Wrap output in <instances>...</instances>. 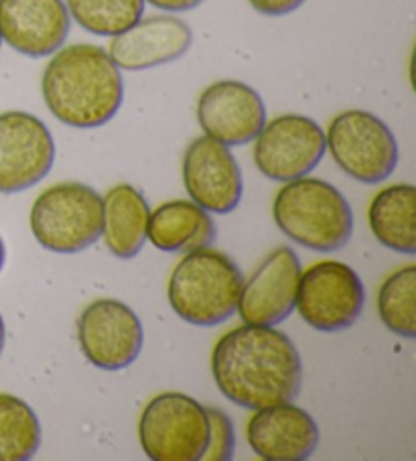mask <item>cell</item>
Segmentation results:
<instances>
[{"mask_svg": "<svg viewBox=\"0 0 416 461\" xmlns=\"http://www.w3.org/2000/svg\"><path fill=\"white\" fill-rule=\"evenodd\" d=\"M212 375L230 402L258 411L297 399L303 360L286 333L264 325H242L215 344Z\"/></svg>", "mask_w": 416, "mask_h": 461, "instance_id": "1", "label": "cell"}, {"mask_svg": "<svg viewBox=\"0 0 416 461\" xmlns=\"http://www.w3.org/2000/svg\"><path fill=\"white\" fill-rule=\"evenodd\" d=\"M364 305V283L346 262L323 260L301 273L294 309L313 330H348L359 320Z\"/></svg>", "mask_w": 416, "mask_h": 461, "instance_id": "8", "label": "cell"}, {"mask_svg": "<svg viewBox=\"0 0 416 461\" xmlns=\"http://www.w3.org/2000/svg\"><path fill=\"white\" fill-rule=\"evenodd\" d=\"M55 142L37 116L11 110L0 114V194H21L47 177Z\"/></svg>", "mask_w": 416, "mask_h": 461, "instance_id": "11", "label": "cell"}, {"mask_svg": "<svg viewBox=\"0 0 416 461\" xmlns=\"http://www.w3.org/2000/svg\"><path fill=\"white\" fill-rule=\"evenodd\" d=\"M5 339H6V330H5L3 315H0V354H3V349H5Z\"/></svg>", "mask_w": 416, "mask_h": 461, "instance_id": "27", "label": "cell"}, {"mask_svg": "<svg viewBox=\"0 0 416 461\" xmlns=\"http://www.w3.org/2000/svg\"><path fill=\"white\" fill-rule=\"evenodd\" d=\"M71 17L63 0H0V39L27 58L61 50Z\"/></svg>", "mask_w": 416, "mask_h": 461, "instance_id": "15", "label": "cell"}, {"mask_svg": "<svg viewBox=\"0 0 416 461\" xmlns=\"http://www.w3.org/2000/svg\"><path fill=\"white\" fill-rule=\"evenodd\" d=\"M367 218L380 244L408 257L416 254V189L412 185H392L375 194Z\"/></svg>", "mask_w": 416, "mask_h": 461, "instance_id": "20", "label": "cell"}, {"mask_svg": "<svg viewBox=\"0 0 416 461\" xmlns=\"http://www.w3.org/2000/svg\"><path fill=\"white\" fill-rule=\"evenodd\" d=\"M197 121L205 137L226 147H244L267 124V106L252 86L238 79H222L205 87L199 96Z\"/></svg>", "mask_w": 416, "mask_h": 461, "instance_id": "12", "label": "cell"}, {"mask_svg": "<svg viewBox=\"0 0 416 461\" xmlns=\"http://www.w3.org/2000/svg\"><path fill=\"white\" fill-rule=\"evenodd\" d=\"M218 230L210 212L199 208L195 202L175 200L158 205L150 212L147 240L163 252H194L210 249Z\"/></svg>", "mask_w": 416, "mask_h": 461, "instance_id": "18", "label": "cell"}, {"mask_svg": "<svg viewBox=\"0 0 416 461\" xmlns=\"http://www.w3.org/2000/svg\"><path fill=\"white\" fill-rule=\"evenodd\" d=\"M325 132L303 114H283L254 139V163L272 181L289 183L309 175L325 155Z\"/></svg>", "mask_w": 416, "mask_h": 461, "instance_id": "9", "label": "cell"}, {"mask_svg": "<svg viewBox=\"0 0 416 461\" xmlns=\"http://www.w3.org/2000/svg\"><path fill=\"white\" fill-rule=\"evenodd\" d=\"M183 183L199 208L212 213H231L244 194L242 169L230 147L210 137L195 139L183 157Z\"/></svg>", "mask_w": 416, "mask_h": 461, "instance_id": "13", "label": "cell"}, {"mask_svg": "<svg viewBox=\"0 0 416 461\" xmlns=\"http://www.w3.org/2000/svg\"><path fill=\"white\" fill-rule=\"evenodd\" d=\"M0 45H3V39H0Z\"/></svg>", "mask_w": 416, "mask_h": 461, "instance_id": "29", "label": "cell"}, {"mask_svg": "<svg viewBox=\"0 0 416 461\" xmlns=\"http://www.w3.org/2000/svg\"><path fill=\"white\" fill-rule=\"evenodd\" d=\"M191 43L194 31L185 21L173 14H155L112 37L108 55L118 69L142 71L181 59Z\"/></svg>", "mask_w": 416, "mask_h": 461, "instance_id": "17", "label": "cell"}, {"mask_svg": "<svg viewBox=\"0 0 416 461\" xmlns=\"http://www.w3.org/2000/svg\"><path fill=\"white\" fill-rule=\"evenodd\" d=\"M69 17L87 33L116 37L142 19L145 0H63Z\"/></svg>", "mask_w": 416, "mask_h": 461, "instance_id": "22", "label": "cell"}, {"mask_svg": "<svg viewBox=\"0 0 416 461\" xmlns=\"http://www.w3.org/2000/svg\"><path fill=\"white\" fill-rule=\"evenodd\" d=\"M145 3L153 5L155 9H161L167 13H187L197 9L203 0H145Z\"/></svg>", "mask_w": 416, "mask_h": 461, "instance_id": "26", "label": "cell"}, {"mask_svg": "<svg viewBox=\"0 0 416 461\" xmlns=\"http://www.w3.org/2000/svg\"><path fill=\"white\" fill-rule=\"evenodd\" d=\"M41 447V425L25 401L0 393V461H27Z\"/></svg>", "mask_w": 416, "mask_h": 461, "instance_id": "21", "label": "cell"}, {"mask_svg": "<svg viewBox=\"0 0 416 461\" xmlns=\"http://www.w3.org/2000/svg\"><path fill=\"white\" fill-rule=\"evenodd\" d=\"M5 260H6V249H5L3 238H0V270H3V267H5Z\"/></svg>", "mask_w": 416, "mask_h": 461, "instance_id": "28", "label": "cell"}, {"mask_svg": "<svg viewBox=\"0 0 416 461\" xmlns=\"http://www.w3.org/2000/svg\"><path fill=\"white\" fill-rule=\"evenodd\" d=\"M416 267L392 273L378 293V313L384 325L400 338H416Z\"/></svg>", "mask_w": 416, "mask_h": 461, "instance_id": "23", "label": "cell"}, {"mask_svg": "<svg viewBox=\"0 0 416 461\" xmlns=\"http://www.w3.org/2000/svg\"><path fill=\"white\" fill-rule=\"evenodd\" d=\"M50 113L71 129H100L124 102L122 74L100 45L61 47L47 63L41 79Z\"/></svg>", "mask_w": 416, "mask_h": 461, "instance_id": "2", "label": "cell"}, {"mask_svg": "<svg viewBox=\"0 0 416 461\" xmlns=\"http://www.w3.org/2000/svg\"><path fill=\"white\" fill-rule=\"evenodd\" d=\"M139 437L149 459L199 461L210 445L207 409L189 394H158L142 411Z\"/></svg>", "mask_w": 416, "mask_h": 461, "instance_id": "6", "label": "cell"}, {"mask_svg": "<svg viewBox=\"0 0 416 461\" xmlns=\"http://www.w3.org/2000/svg\"><path fill=\"white\" fill-rule=\"evenodd\" d=\"M104 200L102 236L116 258L131 260L147 242L150 208L145 197L128 183L112 187Z\"/></svg>", "mask_w": 416, "mask_h": 461, "instance_id": "19", "label": "cell"}, {"mask_svg": "<svg viewBox=\"0 0 416 461\" xmlns=\"http://www.w3.org/2000/svg\"><path fill=\"white\" fill-rule=\"evenodd\" d=\"M77 339L86 360L100 370L118 372L136 362L145 330L131 307L116 299H98L77 320Z\"/></svg>", "mask_w": 416, "mask_h": 461, "instance_id": "10", "label": "cell"}, {"mask_svg": "<svg viewBox=\"0 0 416 461\" xmlns=\"http://www.w3.org/2000/svg\"><path fill=\"white\" fill-rule=\"evenodd\" d=\"M207 417H210V445H207L202 459L230 461L234 457L236 449L234 423H231L228 412L213 407L207 409Z\"/></svg>", "mask_w": 416, "mask_h": 461, "instance_id": "24", "label": "cell"}, {"mask_svg": "<svg viewBox=\"0 0 416 461\" xmlns=\"http://www.w3.org/2000/svg\"><path fill=\"white\" fill-rule=\"evenodd\" d=\"M301 262L289 246H281L260 262L256 273L242 285L236 312L246 325L275 328L291 317L297 303Z\"/></svg>", "mask_w": 416, "mask_h": 461, "instance_id": "14", "label": "cell"}, {"mask_svg": "<svg viewBox=\"0 0 416 461\" xmlns=\"http://www.w3.org/2000/svg\"><path fill=\"white\" fill-rule=\"evenodd\" d=\"M246 437L264 461H305L317 451L321 433L305 409L281 402L254 411Z\"/></svg>", "mask_w": 416, "mask_h": 461, "instance_id": "16", "label": "cell"}, {"mask_svg": "<svg viewBox=\"0 0 416 461\" xmlns=\"http://www.w3.org/2000/svg\"><path fill=\"white\" fill-rule=\"evenodd\" d=\"M278 230L315 252H335L354 236V212L331 183L301 177L278 189L272 203Z\"/></svg>", "mask_w": 416, "mask_h": 461, "instance_id": "3", "label": "cell"}, {"mask_svg": "<svg viewBox=\"0 0 416 461\" xmlns=\"http://www.w3.org/2000/svg\"><path fill=\"white\" fill-rule=\"evenodd\" d=\"M325 145L343 173L367 185L388 179L400 158L390 126L366 110H348L335 116Z\"/></svg>", "mask_w": 416, "mask_h": 461, "instance_id": "7", "label": "cell"}, {"mask_svg": "<svg viewBox=\"0 0 416 461\" xmlns=\"http://www.w3.org/2000/svg\"><path fill=\"white\" fill-rule=\"evenodd\" d=\"M244 275L228 254L210 249L187 252L169 279V303L197 328L226 323L236 313Z\"/></svg>", "mask_w": 416, "mask_h": 461, "instance_id": "4", "label": "cell"}, {"mask_svg": "<svg viewBox=\"0 0 416 461\" xmlns=\"http://www.w3.org/2000/svg\"><path fill=\"white\" fill-rule=\"evenodd\" d=\"M104 200L94 187L68 181L37 197L31 210V232L43 249L76 254L102 238Z\"/></svg>", "mask_w": 416, "mask_h": 461, "instance_id": "5", "label": "cell"}, {"mask_svg": "<svg viewBox=\"0 0 416 461\" xmlns=\"http://www.w3.org/2000/svg\"><path fill=\"white\" fill-rule=\"evenodd\" d=\"M248 3L264 17H286V14L299 11L307 0H248Z\"/></svg>", "mask_w": 416, "mask_h": 461, "instance_id": "25", "label": "cell"}]
</instances>
